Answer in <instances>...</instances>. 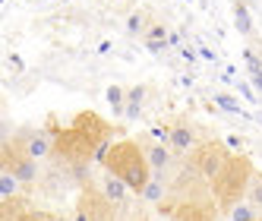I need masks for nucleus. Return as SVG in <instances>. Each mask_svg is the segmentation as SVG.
Segmentation results:
<instances>
[{"instance_id": "obj_1", "label": "nucleus", "mask_w": 262, "mask_h": 221, "mask_svg": "<svg viewBox=\"0 0 262 221\" xmlns=\"http://www.w3.org/2000/svg\"><path fill=\"white\" fill-rule=\"evenodd\" d=\"M111 136H114V126H111L104 117H98L95 110H82V114L73 117L70 126L57 130V149H54V158H57L63 168H70L76 177H85L89 161H101L104 149L111 145Z\"/></svg>"}, {"instance_id": "obj_14", "label": "nucleus", "mask_w": 262, "mask_h": 221, "mask_svg": "<svg viewBox=\"0 0 262 221\" xmlns=\"http://www.w3.org/2000/svg\"><path fill=\"white\" fill-rule=\"evenodd\" d=\"M148 29H152V16H148L145 10H136L126 16V32L129 35H145Z\"/></svg>"}, {"instance_id": "obj_2", "label": "nucleus", "mask_w": 262, "mask_h": 221, "mask_svg": "<svg viewBox=\"0 0 262 221\" xmlns=\"http://www.w3.org/2000/svg\"><path fill=\"white\" fill-rule=\"evenodd\" d=\"M101 168L107 174H114L117 180H123L129 187V193H136V196H142L145 187L155 177L152 164H148V158H145V145H139L136 139L111 142L104 149V155H101Z\"/></svg>"}, {"instance_id": "obj_9", "label": "nucleus", "mask_w": 262, "mask_h": 221, "mask_svg": "<svg viewBox=\"0 0 262 221\" xmlns=\"http://www.w3.org/2000/svg\"><path fill=\"white\" fill-rule=\"evenodd\" d=\"M171 149L167 145H158V142H152V145H145V158H148V164H152V171H155V177L158 174H164L167 168H171Z\"/></svg>"}, {"instance_id": "obj_3", "label": "nucleus", "mask_w": 262, "mask_h": 221, "mask_svg": "<svg viewBox=\"0 0 262 221\" xmlns=\"http://www.w3.org/2000/svg\"><path fill=\"white\" fill-rule=\"evenodd\" d=\"M253 174H256L253 161H250L247 155H234V158L228 161V168H224V171L209 183L212 199L218 202V212H221V215H231V209L237 206V202H243Z\"/></svg>"}, {"instance_id": "obj_10", "label": "nucleus", "mask_w": 262, "mask_h": 221, "mask_svg": "<svg viewBox=\"0 0 262 221\" xmlns=\"http://www.w3.org/2000/svg\"><path fill=\"white\" fill-rule=\"evenodd\" d=\"M101 190H104V196L114 202V206H123V202H126V193H129L126 183L117 180L114 174H107V171H104V180H101Z\"/></svg>"}, {"instance_id": "obj_8", "label": "nucleus", "mask_w": 262, "mask_h": 221, "mask_svg": "<svg viewBox=\"0 0 262 221\" xmlns=\"http://www.w3.org/2000/svg\"><path fill=\"white\" fill-rule=\"evenodd\" d=\"M164 142H167V149H171L174 155H186L190 158L193 152H196V133H193V126L186 123V120H177V123H171V130H167V136H164Z\"/></svg>"}, {"instance_id": "obj_17", "label": "nucleus", "mask_w": 262, "mask_h": 221, "mask_svg": "<svg viewBox=\"0 0 262 221\" xmlns=\"http://www.w3.org/2000/svg\"><path fill=\"white\" fill-rule=\"evenodd\" d=\"M231 221H262V215L256 212V209H250L247 202H237V206L231 209V215H228Z\"/></svg>"}, {"instance_id": "obj_15", "label": "nucleus", "mask_w": 262, "mask_h": 221, "mask_svg": "<svg viewBox=\"0 0 262 221\" xmlns=\"http://www.w3.org/2000/svg\"><path fill=\"white\" fill-rule=\"evenodd\" d=\"M16 193H19V180H16L10 171H0V199H4V202H13Z\"/></svg>"}, {"instance_id": "obj_19", "label": "nucleus", "mask_w": 262, "mask_h": 221, "mask_svg": "<svg viewBox=\"0 0 262 221\" xmlns=\"http://www.w3.org/2000/svg\"><path fill=\"white\" fill-rule=\"evenodd\" d=\"M237 29L250 32V16H247V10H243V4H237Z\"/></svg>"}, {"instance_id": "obj_11", "label": "nucleus", "mask_w": 262, "mask_h": 221, "mask_svg": "<svg viewBox=\"0 0 262 221\" xmlns=\"http://www.w3.org/2000/svg\"><path fill=\"white\" fill-rule=\"evenodd\" d=\"M142 38H145V51H148V54L164 51V48H167V26H164V23H152V29H148Z\"/></svg>"}, {"instance_id": "obj_12", "label": "nucleus", "mask_w": 262, "mask_h": 221, "mask_svg": "<svg viewBox=\"0 0 262 221\" xmlns=\"http://www.w3.org/2000/svg\"><path fill=\"white\" fill-rule=\"evenodd\" d=\"M145 85H133V89H126V110L123 114L133 120V117H139V110H142V101H145Z\"/></svg>"}, {"instance_id": "obj_6", "label": "nucleus", "mask_w": 262, "mask_h": 221, "mask_svg": "<svg viewBox=\"0 0 262 221\" xmlns=\"http://www.w3.org/2000/svg\"><path fill=\"white\" fill-rule=\"evenodd\" d=\"M114 202H111L104 196L101 187H92V183H85L79 199H76V212L85 218V221H114Z\"/></svg>"}, {"instance_id": "obj_18", "label": "nucleus", "mask_w": 262, "mask_h": 221, "mask_svg": "<svg viewBox=\"0 0 262 221\" xmlns=\"http://www.w3.org/2000/svg\"><path fill=\"white\" fill-rule=\"evenodd\" d=\"M142 199H148V202H161V199H167V193H164V183H161L158 177H152V183L145 187Z\"/></svg>"}, {"instance_id": "obj_4", "label": "nucleus", "mask_w": 262, "mask_h": 221, "mask_svg": "<svg viewBox=\"0 0 262 221\" xmlns=\"http://www.w3.org/2000/svg\"><path fill=\"white\" fill-rule=\"evenodd\" d=\"M231 158H234V155H231V149H228L224 142H218V139H205V142L196 145V152L190 155V168H193L196 177H202L205 183H212L224 168H228Z\"/></svg>"}, {"instance_id": "obj_5", "label": "nucleus", "mask_w": 262, "mask_h": 221, "mask_svg": "<svg viewBox=\"0 0 262 221\" xmlns=\"http://www.w3.org/2000/svg\"><path fill=\"white\" fill-rule=\"evenodd\" d=\"M10 142L23 155L35 158V161H48V158H54V149H57V130L54 126H23Z\"/></svg>"}, {"instance_id": "obj_16", "label": "nucleus", "mask_w": 262, "mask_h": 221, "mask_svg": "<svg viewBox=\"0 0 262 221\" xmlns=\"http://www.w3.org/2000/svg\"><path fill=\"white\" fill-rule=\"evenodd\" d=\"M104 95H107L111 107H114L117 114H123V110H126V89H123V85H107Z\"/></svg>"}, {"instance_id": "obj_13", "label": "nucleus", "mask_w": 262, "mask_h": 221, "mask_svg": "<svg viewBox=\"0 0 262 221\" xmlns=\"http://www.w3.org/2000/svg\"><path fill=\"white\" fill-rule=\"evenodd\" d=\"M243 202H247L250 209H256V212L262 215V171L253 174V180H250V187H247V196H243Z\"/></svg>"}, {"instance_id": "obj_7", "label": "nucleus", "mask_w": 262, "mask_h": 221, "mask_svg": "<svg viewBox=\"0 0 262 221\" xmlns=\"http://www.w3.org/2000/svg\"><path fill=\"white\" fill-rule=\"evenodd\" d=\"M38 164L41 161L23 155L13 142H4V171H10L16 180L23 183V187H32V183L41 180V168H38Z\"/></svg>"}, {"instance_id": "obj_20", "label": "nucleus", "mask_w": 262, "mask_h": 221, "mask_svg": "<svg viewBox=\"0 0 262 221\" xmlns=\"http://www.w3.org/2000/svg\"><path fill=\"white\" fill-rule=\"evenodd\" d=\"M215 101H218L224 110H234V114H237V101H234L231 95H224V92H221V95H215Z\"/></svg>"}]
</instances>
